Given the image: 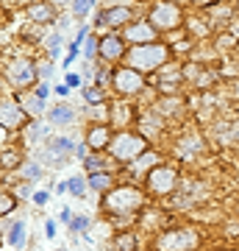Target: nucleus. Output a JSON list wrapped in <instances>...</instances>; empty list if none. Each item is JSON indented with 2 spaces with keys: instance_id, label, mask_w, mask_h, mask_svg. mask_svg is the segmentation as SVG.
Here are the masks:
<instances>
[{
  "instance_id": "1",
  "label": "nucleus",
  "mask_w": 239,
  "mask_h": 251,
  "mask_svg": "<svg viewBox=\"0 0 239 251\" xmlns=\"http://www.w3.org/2000/svg\"><path fill=\"white\" fill-rule=\"evenodd\" d=\"M164 59H167V50L159 45H139V48H133V53L128 56L133 70H145V73L156 70Z\"/></svg>"
},
{
  "instance_id": "2",
  "label": "nucleus",
  "mask_w": 239,
  "mask_h": 251,
  "mask_svg": "<svg viewBox=\"0 0 239 251\" xmlns=\"http://www.w3.org/2000/svg\"><path fill=\"white\" fill-rule=\"evenodd\" d=\"M142 151H145V140H142V137L128 134V131H123V134L117 137L114 143H111V153H114L117 159H123V162L136 159Z\"/></svg>"
},
{
  "instance_id": "3",
  "label": "nucleus",
  "mask_w": 239,
  "mask_h": 251,
  "mask_svg": "<svg viewBox=\"0 0 239 251\" xmlns=\"http://www.w3.org/2000/svg\"><path fill=\"white\" fill-rule=\"evenodd\" d=\"M109 209H114V212H131L136 206L142 204V196L136 193L133 187H123V190H111L106 198Z\"/></svg>"
},
{
  "instance_id": "4",
  "label": "nucleus",
  "mask_w": 239,
  "mask_h": 251,
  "mask_svg": "<svg viewBox=\"0 0 239 251\" xmlns=\"http://www.w3.org/2000/svg\"><path fill=\"white\" fill-rule=\"evenodd\" d=\"M197 246V234L184 229V232H170L159 240V249L161 251H189Z\"/></svg>"
},
{
  "instance_id": "5",
  "label": "nucleus",
  "mask_w": 239,
  "mask_h": 251,
  "mask_svg": "<svg viewBox=\"0 0 239 251\" xmlns=\"http://www.w3.org/2000/svg\"><path fill=\"white\" fill-rule=\"evenodd\" d=\"M114 87L120 92H136L142 87V75L133 67H125V70L114 73Z\"/></svg>"
},
{
  "instance_id": "6",
  "label": "nucleus",
  "mask_w": 239,
  "mask_h": 251,
  "mask_svg": "<svg viewBox=\"0 0 239 251\" xmlns=\"http://www.w3.org/2000/svg\"><path fill=\"white\" fill-rule=\"evenodd\" d=\"M148 181H151V187L156 190V193H167V190H173V184H175V173L170 171V168H153Z\"/></svg>"
},
{
  "instance_id": "7",
  "label": "nucleus",
  "mask_w": 239,
  "mask_h": 251,
  "mask_svg": "<svg viewBox=\"0 0 239 251\" xmlns=\"http://www.w3.org/2000/svg\"><path fill=\"white\" fill-rule=\"evenodd\" d=\"M151 20H153L159 28H175V25H178V9H175V6L161 3V6H156V11H153Z\"/></svg>"
},
{
  "instance_id": "8",
  "label": "nucleus",
  "mask_w": 239,
  "mask_h": 251,
  "mask_svg": "<svg viewBox=\"0 0 239 251\" xmlns=\"http://www.w3.org/2000/svg\"><path fill=\"white\" fill-rule=\"evenodd\" d=\"M9 75H11V81H14L17 87H25V84H31V81H34V64L14 62L9 67Z\"/></svg>"
},
{
  "instance_id": "9",
  "label": "nucleus",
  "mask_w": 239,
  "mask_h": 251,
  "mask_svg": "<svg viewBox=\"0 0 239 251\" xmlns=\"http://www.w3.org/2000/svg\"><path fill=\"white\" fill-rule=\"evenodd\" d=\"M0 120H3V128H17L22 123V112L14 100H3V112H0Z\"/></svg>"
},
{
  "instance_id": "10",
  "label": "nucleus",
  "mask_w": 239,
  "mask_h": 251,
  "mask_svg": "<svg viewBox=\"0 0 239 251\" xmlns=\"http://www.w3.org/2000/svg\"><path fill=\"white\" fill-rule=\"evenodd\" d=\"M153 36H156L153 25H145V23H139V25H131L128 31H125V39H131V42H145V45H151Z\"/></svg>"
},
{
  "instance_id": "11",
  "label": "nucleus",
  "mask_w": 239,
  "mask_h": 251,
  "mask_svg": "<svg viewBox=\"0 0 239 251\" xmlns=\"http://www.w3.org/2000/svg\"><path fill=\"white\" fill-rule=\"evenodd\" d=\"M100 53L106 56V59H120L123 56V39H117V36H109L100 42Z\"/></svg>"
},
{
  "instance_id": "12",
  "label": "nucleus",
  "mask_w": 239,
  "mask_h": 251,
  "mask_svg": "<svg viewBox=\"0 0 239 251\" xmlns=\"http://www.w3.org/2000/svg\"><path fill=\"white\" fill-rule=\"evenodd\" d=\"M106 143H109V128L106 126H98V128L89 131V145H92V148H103Z\"/></svg>"
},
{
  "instance_id": "13",
  "label": "nucleus",
  "mask_w": 239,
  "mask_h": 251,
  "mask_svg": "<svg viewBox=\"0 0 239 251\" xmlns=\"http://www.w3.org/2000/svg\"><path fill=\"white\" fill-rule=\"evenodd\" d=\"M9 243L14 246V249H22V243H25V224H22V221H17V224L11 226Z\"/></svg>"
},
{
  "instance_id": "14",
  "label": "nucleus",
  "mask_w": 239,
  "mask_h": 251,
  "mask_svg": "<svg viewBox=\"0 0 239 251\" xmlns=\"http://www.w3.org/2000/svg\"><path fill=\"white\" fill-rule=\"evenodd\" d=\"M131 17L128 9H111V11H100V23H125V20Z\"/></svg>"
},
{
  "instance_id": "15",
  "label": "nucleus",
  "mask_w": 239,
  "mask_h": 251,
  "mask_svg": "<svg viewBox=\"0 0 239 251\" xmlns=\"http://www.w3.org/2000/svg\"><path fill=\"white\" fill-rule=\"evenodd\" d=\"M67 151H75V145L70 143V140H64V137H56V140H50L47 143V153H67Z\"/></svg>"
},
{
  "instance_id": "16",
  "label": "nucleus",
  "mask_w": 239,
  "mask_h": 251,
  "mask_svg": "<svg viewBox=\"0 0 239 251\" xmlns=\"http://www.w3.org/2000/svg\"><path fill=\"white\" fill-rule=\"evenodd\" d=\"M72 117H75V112H72L70 106H56V109H50V120H53V123H70Z\"/></svg>"
},
{
  "instance_id": "17",
  "label": "nucleus",
  "mask_w": 239,
  "mask_h": 251,
  "mask_svg": "<svg viewBox=\"0 0 239 251\" xmlns=\"http://www.w3.org/2000/svg\"><path fill=\"white\" fill-rule=\"evenodd\" d=\"M89 187L92 190H106L109 187V176L106 173H92V176H89Z\"/></svg>"
},
{
  "instance_id": "18",
  "label": "nucleus",
  "mask_w": 239,
  "mask_h": 251,
  "mask_svg": "<svg viewBox=\"0 0 239 251\" xmlns=\"http://www.w3.org/2000/svg\"><path fill=\"white\" fill-rule=\"evenodd\" d=\"M92 3H95V0H72V11H75V17H84Z\"/></svg>"
},
{
  "instance_id": "19",
  "label": "nucleus",
  "mask_w": 239,
  "mask_h": 251,
  "mask_svg": "<svg viewBox=\"0 0 239 251\" xmlns=\"http://www.w3.org/2000/svg\"><path fill=\"white\" fill-rule=\"evenodd\" d=\"M25 179L28 181H34V179H39V176H42V168H39V165H25Z\"/></svg>"
},
{
  "instance_id": "20",
  "label": "nucleus",
  "mask_w": 239,
  "mask_h": 251,
  "mask_svg": "<svg viewBox=\"0 0 239 251\" xmlns=\"http://www.w3.org/2000/svg\"><path fill=\"white\" fill-rule=\"evenodd\" d=\"M9 209H14V198L3 196V201H0V212H3V215H9Z\"/></svg>"
},
{
  "instance_id": "21",
  "label": "nucleus",
  "mask_w": 239,
  "mask_h": 251,
  "mask_svg": "<svg viewBox=\"0 0 239 251\" xmlns=\"http://www.w3.org/2000/svg\"><path fill=\"white\" fill-rule=\"evenodd\" d=\"M25 106H28V112H34V115H36V112L42 109V98H28Z\"/></svg>"
},
{
  "instance_id": "22",
  "label": "nucleus",
  "mask_w": 239,
  "mask_h": 251,
  "mask_svg": "<svg viewBox=\"0 0 239 251\" xmlns=\"http://www.w3.org/2000/svg\"><path fill=\"white\" fill-rule=\"evenodd\" d=\"M87 226H89V221H87V218H84V215H78V218H75V221H72V229H75V232H84Z\"/></svg>"
},
{
  "instance_id": "23",
  "label": "nucleus",
  "mask_w": 239,
  "mask_h": 251,
  "mask_svg": "<svg viewBox=\"0 0 239 251\" xmlns=\"http://www.w3.org/2000/svg\"><path fill=\"white\" fill-rule=\"evenodd\" d=\"M84 50H87V56H89V59H92V56L98 53V39H89V42H87V48H84Z\"/></svg>"
},
{
  "instance_id": "24",
  "label": "nucleus",
  "mask_w": 239,
  "mask_h": 251,
  "mask_svg": "<svg viewBox=\"0 0 239 251\" xmlns=\"http://www.w3.org/2000/svg\"><path fill=\"white\" fill-rule=\"evenodd\" d=\"M120 251H133V237H128V234H125L123 240H120Z\"/></svg>"
},
{
  "instance_id": "25",
  "label": "nucleus",
  "mask_w": 239,
  "mask_h": 251,
  "mask_svg": "<svg viewBox=\"0 0 239 251\" xmlns=\"http://www.w3.org/2000/svg\"><path fill=\"white\" fill-rule=\"evenodd\" d=\"M70 190L75 193V196H81V193H84V181H81V179H72V181H70Z\"/></svg>"
},
{
  "instance_id": "26",
  "label": "nucleus",
  "mask_w": 239,
  "mask_h": 251,
  "mask_svg": "<svg viewBox=\"0 0 239 251\" xmlns=\"http://www.w3.org/2000/svg\"><path fill=\"white\" fill-rule=\"evenodd\" d=\"M87 100L98 103V100H100V92H98V90H87Z\"/></svg>"
},
{
  "instance_id": "27",
  "label": "nucleus",
  "mask_w": 239,
  "mask_h": 251,
  "mask_svg": "<svg viewBox=\"0 0 239 251\" xmlns=\"http://www.w3.org/2000/svg\"><path fill=\"white\" fill-rule=\"evenodd\" d=\"M47 42H50V50H59V42H62V36H59V34H53L50 39H47Z\"/></svg>"
},
{
  "instance_id": "28",
  "label": "nucleus",
  "mask_w": 239,
  "mask_h": 251,
  "mask_svg": "<svg viewBox=\"0 0 239 251\" xmlns=\"http://www.w3.org/2000/svg\"><path fill=\"white\" fill-rule=\"evenodd\" d=\"M67 87H81V78L70 73V75H67Z\"/></svg>"
},
{
  "instance_id": "29",
  "label": "nucleus",
  "mask_w": 239,
  "mask_h": 251,
  "mask_svg": "<svg viewBox=\"0 0 239 251\" xmlns=\"http://www.w3.org/2000/svg\"><path fill=\"white\" fill-rule=\"evenodd\" d=\"M34 201H36L39 206H44V204H47V193H36V196H34Z\"/></svg>"
},
{
  "instance_id": "30",
  "label": "nucleus",
  "mask_w": 239,
  "mask_h": 251,
  "mask_svg": "<svg viewBox=\"0 0 239 251\" xmlns=\"http://www.w3.org/2000/svg\"><path fill=\"white\" fill-rule=\"evenodd\" d=\"M31 14H34V17H47L50 11H47V9H42V6H39V9H34V11H31Z\"/></svg>"
},
{
  "instance_id": "31",
  "label": "nucleus",
  "mask_w": 239,
  "mask_h": 251,
  "mask_svg": "<svg viewBox=\"0 0 239 251\" xmlns=\"http://www.w3.org/2000/svg\"><path fill=\"white\" fill-rule=\"evenodd\" d=\"M56 92H59V95H67V92H70V87H67V84H59V87H56Z\"/></svg>"
},
{
  "instance_id": "32",
  "label": "nucleus",
  "mask_w": 239,
  "mask_h": 251,
  "mask_svg": "<svg viewBox=\"0 0 239 251\" xmlns=\"http://www.w3.org/2000/svg\"><path fill=\"white\" fill-rule=\"evenodd\" d=\"M44 95H47V84H42V87L36 90V98H44Z\"/></svg>"
},
{
  "instance_id": "33",
  "label": "nucleus",
  "mask_w": 239,
  "mask_h": 251,
  "mask_svg": "<svg viewBox=\"0 0 239 251\" xmlns=\"http://www.w3.org/2000/svg\"><path fill=\"white\" fill-rule=\"evenodd\" d=\"M56 251H67V249H56Z\"/></svg>"
}]
</instances>
